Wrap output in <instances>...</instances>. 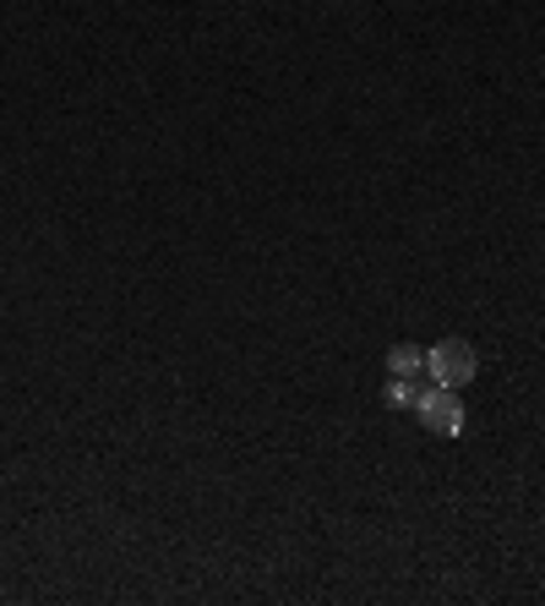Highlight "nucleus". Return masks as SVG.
<instances>
[{"label":"nucleus","instance_id":"f257e3e1","mask_svg":"<svg viewBox=\"0 0 545 606\" xmlns=\"http://www.w3.org/2000/svg\"><path fill=\"white\" fill-rule=\"evenodd\" d=\"M425 372H431V383H442V388H464V383H475L480 355H475L469 339H442V344L425 350Z\"/></svg>","mask_w":545,"mask_h":606},{"label":"nucleus","instance_id":"f03ea898","mask_svg":"<svg viewBox=\"0 0 545 606\" xmlns=\"http://www.w3.org/2000/svg\"><path fill=\"white\" fill-rule=\"evenodd\" d=\"M414 416H420V427H425L431 438H458V432H464V399H458V388L431 383V388L420 394Z\"/></svg>","mask_w":545,"mask_h":606},{"label":"nucleus","instance_id":"7ed1b4c3","mask_svg":"<svg viewBox=\"0 0 545 606\" xmlns=\"http://www.w3.org/2000/svg\"><path fill=\"white\" fill-rule=\"evenodd\" d=\"M388 372H393V377H420V372H425V350H420V344H393V350H388Z\"/></svg>","mask_w":545,"mask_h":606},{"label":"nucleus","instance_id":"20e7f679","mask_svg":"<svg viewBox=\"0 0 545 606\" xmlns=\"http://www.w3.org/2000/svg\"><path fill=\"white\" fill-rule=\"evenodd\" d=\"M420 394H425V388H420V383H414V377H393V383H388V394H382V399H388V405H393V410H414V405H420Z\"/></svg>","mask_w":545,"mask_h":606}]
</instances>
